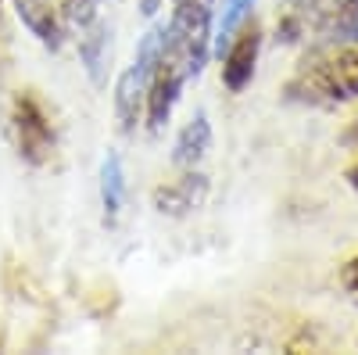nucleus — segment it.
I'll use <instances>...</instances> for the list:
<instances>
[{
    "instance_id": "nucleus-7",
    "label": "nucleus",
    "mask_w": 358,
    "mask_h": 355,
    "mask_svg": "<svg viewBox=\"0 0 358 355\" xmlns=\"http://www.w3.org/2000/svg\"><path fill=\"white\" fill-rule=\"evenodd\" d=\"M208 151H212V123H208L204 111H197L190 123L179 130V137L172 144V165L194 169L197 162H204Z\"/></svg>"
},
{
    "instance_id": "nucleus-5",
    "label": "nucleus",
    "mask_w": 358,
    "mask_h": 355,
    "mask_svg": "<svg viewBox=\"0 0 358 355\" xmlns=\"http://www.w3.org/2000/svg\"><path fill=\"white\" fill-rule=\"evenodd\" d=\"M258 50H262V29L251 22L244 25L236 40L226 43V57H222V86L229 94H244L251 79H255V65H258Z\"/></svg>"
},
{
    "instance_id": "nucleus-9",
    "label": "nucleus",
    "mask_w": 358,
    "mask_h": 355,
    "mask_svg": "<svg viewBox=\"0 0 358 355\" xmlns=\"http://www.w3.org/2000/svg\"><path fill=\"white\" fill-rule=\"evenodd\" d=\"M15 11L22 25L47 47H62V18H57L54 0H15Z\"/></svg>"
},
{
    "instance_id": "nucleus-13",
    "label": "nucleus",
    "mask_w": 358,
    "mask_h": 355,
    "mask_svg": "<svg viewBox=\"0 0 358 355\" xmlns=\"http://www.w3.org/2000/svg\"><path fill=\"white\" fill-rule=\"evenodd\" d=\"M158 4H162V0H140V11H143L147 18H151V15L158 11Z\"/></svg>"
},
{
    "instance_id": "nucleus-3",
    "label": "nucleus",
    "mask_w": 358,
    "mask_h": 355,
    "mask_svg": "<svg viewBox=\"0 0 358 355\" xmlns=\"http://www.w3.org/2000/svg\"><path fill=\"white\" fill-rule=\"evenodd\" d=\"M11 137H15L18 155L29 165L50 162L54 147H57V133H54V123H50L43 101L36 97V90H18L15 94V101H11Z\"/></svg>"
},
{
    "instance_id": "nucleus-1",
    "label": "nucleus",
    "mask_w": 358,
    "mask_h": 355,
    "mask_svg": "<svg viewBox=\"0 0 358 355\" xmlns=\"http://www.w3.org/2000/svg\"><path fill=\"white\" fill-rule=\"evenodd\" d=\"M212 47V11L204 0H176V11L165 25L162 57L183 69L187 76H201Z\"/></svg>"
},
{
    "instance_id": "nucleus-8",
    "label": "nucleus",
    "mask_w": 358,
    "mask_h": 355,
    "mask_svg": "<svg viewBox=\"0 0 358 355\" xmlns=\"http://www.w3.org/2000/svg\"><path fill=\"white\" fill-rule=\"evenodd\" d=\"M79 57L97 86L104 83V69H108V57H111V25L104 18H94L90 25L79 29Z\"/></svg>"
},
{
    "instance_id": "nucleus-11",
    "label": "nucleus",
    "mask_w": 358,
    "mask_h": 355,
    "mask_svg": "<svg viewBox=\"0 0 358 355\" xmlns=\"http://www.w3.org/2000/svg\"><path fill=\"white\" fill-rule=\"evenodd\" d=\"M251 8H255V0H226V4H222V18H219V29H215V47L219 50L233 40L236 29L244 25V18L251 15Z\"/></svg>"
},
{
    "instance_id": "nucleus-12",
    "label": "nucleus",
    "mask_w": 358,
    "mask_h": 355,
    "mask_svg": "<svg viewBox=\"0 0 358 355\" xmlns=\"http://www.w3.org/2000/svg\"><path fill=\"white\" fill-rule=\"evenodd\" d=\"M341 284H344V291L351 294V298L358 302V258L344 262V270H341Z\"/></svg>"
},
{
    "instance_id": "nucleus-4",
    "label": "nucleus",
    "mask_w": 358,
    "mask_h": 355,
    "mask_svg": "<svg viewBox=\"0 0 358 355\" xmlns=\"http://www.w3.org/2000/svg\"><path fill=\"white\" fill-rule=\"evenodd\" d=\"M312 94H326V101H351L358 97V43H348L337 57H330L326 65H319L312 76H305Z\"/></svg>"
},
{
    "instance_id": "nucleus-6",
    "label": "nucleus",
    "mask_w": 358,
    "mask_h": 355,
    "mask_svg": "<svg viewBox=\"0 0 358 355\" xmlns=\"http://www.w3.org/2000/svg\"><path fill=\"white\" fill-rule=\"evenodd\" d=\"M204 190H208L204 176L190 169L187 176H179V180L155 190V209L165 212V216H187L190 209H197V204L204 201Z\"/></svg>"
},
{
    "instance_id": "nucleus-10",
    "label": "nucleus",
    "mask_w": 358,
    "mask_h": 355,
    "mask_svg": "<svg viewBox=\"0 0 358 355\" xmlns=\"http://www.w3.org/2000/svg\"><path fill=\"white\" fill-rule=\"evenodd\" d=\"M101 204H104V223L115 226L126 204V169L118 151H108L101 162Z\"/></svg>"
},
{
    "instance_id": "nucleus-2",
    "label": "nucleus",
    "mask_w": 358,
    "mask_h": 355,
    "mask_svg": "<svg viewBox=\"0 0 358 355\" xmlns=\"http://www.w3.org/2000/svg\"><path fill=\"white\" fill-rule=\"evenodd\" d=\"M162 40H165V25H155L136 47L133 65L118 76L115 83V115H118V130L133 133L140 115L147 108V90H151V76L158 65V54H162Z\"/></svg>"
},
{
    "instance_id": "nucleus-14",
    "label": "nucleus",
    "mask_w": 358,
    "mask_h": 355,
    "mask_svg": "<svg viewBox=\"0 0 358 355\" xmlns=\"http://www.w3.org/2000/svg\"><path fill=\"white\" fill-rule=\"evenodd\" d=\"M348 183H351V187H355V190H358V162H355V165H351V169H348Z\"/></svg>"
}]
</instances>
